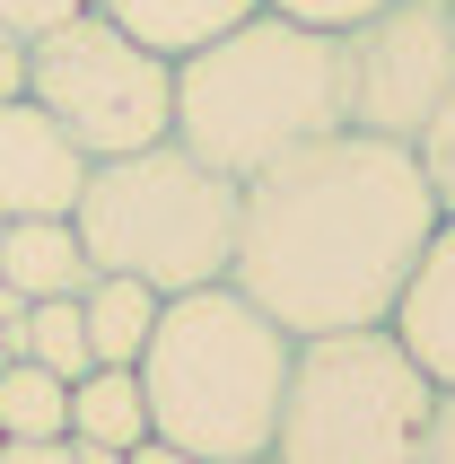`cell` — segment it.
Listing matches in <instances>:
<instances>
[{"label": "cell", "mask_w": 455, "mask_h": 464, "mask_svg": "<svg viewBox=\"0 0 455 464\" xmlns=\"http://www.w3.org/2000/svg\"><path fill=\"white\" fill-rule=\"evenodd\" d=\"M79 9H97V0H0V35L9 44H35V35H53V26H71Z\"/></svg>", "instance_id": "cell-17"}, {"label": "cell", "mask_w": 455, "mask_h": 464, "mask_svg": "<svg viewBox=\"0 0 455 464\" xmlns=\"http://www.w3.org/2000/svg\"><path fill=\"white\" fill-rule=\"evenodd\" d=\"M411 158H421V176H430L438 210H455V97L438 105L430 123H421V140H411Z\"/></svg>", "instance_id": "cell-16"}, {"label": "cell", "mask_w": 455, "mask_h": 464, "mask_svg": "<svg viewBox=\"0 0 455 464\" xmlns=\"http://www.w3.org/2000/svg\"><path fill=\"white\" fill-rule=\"evenodd\" d=\"M351 131L342 114V35L254 9L246 26L210 35L176 62V140L219 176H263L272 158Z\"/></svg>", "instance_id": "cell-3"}, {"label": "cell", "mask_w": 455, "mask_h": 464, "mask_svg": "<svg viewBox=\"0 0 455 464\" xmlns=\"http://www.w3.org/2000/svg\"><path fill=\"white\" fill-rule=\"evenodd\" d=\"M88 281H97V263L71 219H0V289H18L35 307V298H79Z\"/></svg>", "instance_id": "cell-10"}, {"label": "cell", "mask_w": 455, "mask_h": 464, "mask_svg": "<svg viewBox=\"0 0 455 464\" xmlns=\"http://www.w3.org/2000/svg\"><path fill=\"white\" fill-rule=\"evenodd\" d=\"M88 167L97 158L79 150L26 88L0 97V219H71Z\"/></svg>", "instance_id": "cell-8"}, {"label": "cell", "mask_w": 455, "mask_h": 464, "mask_svg": "<svg viewBox=\"0 0 455 464\" xmlns=\"http://www.w3.org/2000/svg\"><path fill=\"white\" fill-rule=\"evenodd\" d=\"M71 456H79V464H123L114 447H88V439H71Z\"/></svg>", "instance_id": "cell-23"}, {"label": "cell", "mask_w": 455, "mask_h": 464, "mask_svg": "<svg viewBox=\"0 0 455 464\" xmlns=\"http://www.w3.org/2000/svg\"><path fill=\"white\" fill-rule=\"evenodd\" d=\"M0 464H79L71 439H0Z\"/></svg>", "instance_id": "cell-20"}, {"label": "cell", "mask_w": 455, "mask_h": 464, "mask_svg": "<svg viewBox=\"0 0 455 464\" xmlns=\"http://www.w3.org/2000/svg\"><path fill=\"white\" fill-rule=\"evenodd\" d=\"M438 386L421 377L385 324L359 334H306L289 360L272 464H411L430 430Z\"/></svg>", "instance_id": "cell-5"}, {"label": "cell", "mask_w": 455, "mask_h": 464, "mask_svg": "<svg viewBox=\"0 0 455 464\" xmlns=\"http://www.w3.org/2000/svg\"><path fill=\"white\" fill-rule=\"evenodd\" d=\"M237 219H246V184L202 167L184 140H150V150L97 158L71 202V228L97 272H131L158 298L176 289H210L237 263Z\"/></svg>", "instance_id": "cell-4"}, {"label": "cell", "mask_w": 455, "mask_h": 464, "mask_svg": "<svg viewBox=\"0 0 455 464\" xmlns=\"http://www.w3.org/2000/svg\"><path fill=\"white\" fill-rule=\"evenodd\" d=\"M263 9H280V18H298V26H324V35H351L359 18H377L385 0H263Z\"/></svg>", "instance_id": "cell-18"}, {"label": "cell", "mask_w": 455, "mask_h": 464, "mask_svg": "<svg viewBox=\"0 0 455 464\" xmlns=\"http://www.w3.org/2000/svg\"><path fill=\"white\" fill-rule=\"evenodd\" d=\"M105 18L123 26V35H140L150 53H167V62H184V53H202L210 35H228V26H246L263 0H97Z\"/></svg>", "instance_id": "cell-11"}, {"label": "cell", "mask_w": 455, "mask_h": 464, "mask_svg": "<svg viewBox=\"0 0 455 464\" xmlns=\"http://www.w3.org/2000/svg\"><path fill=\"white\" fill-rule=\"evenodd\" d=\"M123 464H193V456H184V447H167V439H140Z\"/></svg>", "instance_id": "cell-22"}, {"label": "cell", "mask_w": 455, "mask_h": 464, "mask_svg": "<svg viewBox=\"0 0 455 464\" xmlns=\"http://www.w3.org/2000/svg\"><path fill=\"white\" fill-rule=\"evenodd\" d=\"M455 97V0H385L377 18L342 35V114L377 140H421Z\"/></svg>", "instance_id": "cell-7"}, {"label": "cell", "mask_w": 455, "mask_h": 464, "mask_svg": "<svg viewBox=\"0 0 455 464\" xmlns=\"http://www.w3.org/2000/svg\"><path fill=\"white\" fill-rule=\"evenodd\" d=\"M71 439L114 447V456H131V447L150 439V394H140V368H88V377H71Z\"/></svg>", "instance_id": "cell-13"}, {"label": "cell", "mask_w": 455, "mask_h": 464, "mask_svg": "<svg viewBox=\"0 0 455 464\" xmlns=\"http://www.w3.org/2000/svg\"><path fill=\"white\" fill-rule=\"evenodd\" d=\"M9 360H35V368H53V377H88L97 351H88V315H79V298H35V307L9 324Z\"/></svg>", "instance_id": "cell-14"}, {"label": "cell", "mask_w": 455, "mask_h": 464, "mask_svg": "<svg viewBox=\"0 0 455 464\" xmlns=\"http://www.w3.org/2000/svg\"><path fill=\"white\" fill-rule=\"evenodd\" d=\"M0 439H71V377L0 360Z\"/></svg>", "instance_id": "cell-15"}, {"label": "cell", "mask_w": 455, "mask_h": 464, "mask_svg": "<svg viewBox=\"0 0 455 464\" xmlns=\"http://www.w3.org/2000/svg\"><path fill=\"white\" fill-rule=\"evenodd\" d=\"M26 97L44 105L88 158L176 140V62L150 53L140 35H123L105 9H79L71 26L26 44Z\"/></svg>", "instance_id": "cell-6"}, {"label": "cell", "mask_w": 455, "mask_h": 464, "mask_svg": "<svg viewBox=\"0 0 455 464\" xmlns=\"http://www.w3.org/2000/svg\"><path fill=\"white\" fill-rule=\"evenodd\" d=\"M385 334L421 360L430 386H455V210H438V228H430V246H421V263H411Z\"/></svg>", "instance_id": "cell-9"}, {"label": "cell", "mask_w": 455, "mask_h": 464, "mask_svg": "<svg viewBox=\"0 0 455 464\" xmlns=\"http://www.w3.org/2000/svg\"><path fill=\"white\" fill-rule=\"evenodd\" d=\"M411 464H455V386H438L430 430H421V456H411Z\"/></svg>", "instance_id": "cell-19"}, {"label": "cell", "mask_w": 455, "mask_h": 464, "mask_svg": "<svg viewBox=\"0 0 455 464\" xmlns=\"http://www.w3.org/2000/svg\"><path fill=\"white\" fill-rule=\"evenodd\" d=\"M246 464H272V456H246Z\"/></svg>", "instance_id": "cell-24"}, {"label": "cell", "mask_w": 455, "mask_h": 464, "mask_svg": "<svg viewBox=\"0 0 455 464\" xmlns=\"http://www.w3.org/2000/svg\"><path fill=\"white\" fill-rule=\"evenodd\" d=\"M158 307H167V298H158L150 281H131V272H97V281L79 289L97 368H140V351H150V334H158Z\"/></svg>", "instance_id": "cell-12"}, {"label": "cell", "mask_w": 455, "mask_h": 464, "mask_svg": "<svg viewBox=\"0 0 455 464\" xmlns=\"http://www.w3.org/2000/svg\"><path fill=\"white\" fill-rule=\"evenodd\" d=\"M298 334H280L237 281L176 289L158 307V334L140 351L150 439L184 447L193 464H246L272 456L280 394H289Z\"/></svg>", "instance_id": "cell-2"}, {"label": "cell", "mask_w": 455, "mask_h": 464, "mask_svg": "<svg viewBox=\"0 0 455 464\" xmlns=\"http://www.w3.org/2000/svg\"><path fill=\"white\" fill-rule=\"evenodd\" d=\"M430 228H438V193L403 140L324 131V140L272 158L263 176H246L228 281L298 342L359 334V324L394 315Z\"/></svg>", "instance_id": "cell-1"}, {"label": "cell", "mask_w": 455, "mask_h": 464, "mask_svg": "<svg viewBox=\"0 0 455 464\" xmlns=\"http://www.w3.org/2000/svg\"><path fill=\"white\" fill-rule=\"evenodd\" d=\"M18 88H26V53L0 35V97H18Z\"/></svg>", "instance_id": "cell-21"}]
</instances>
